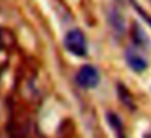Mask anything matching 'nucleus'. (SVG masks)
<instances>
[{"mask_svg": "<svg viewBox=\"0 0 151 138\" xmlns=\"http://www.w3.org/2000/svg\"><path fill=\"white\" fill-rule=\"evenodd\" d=\"M64 47L69 53L76 56H84L87 53V42H85V35L82 34L79 29H73L66 34L64 37Z\"/></svg>", "mask_w": 151, "mask_h": 138, "instance_id": "obj_1", "label": "nucleus"}, {"mask_svg": "<svg viewBox=\"0 0 151 138\" xmlns=\"http://www.w3.org/2000/svg\"><path fill=\"white\" fill-rule=\"evenodd\" d=\"M145 138H151V137H145Z\"/></svg>", "mask_w": 151, "mask_h": 138, "instance_id": "obj_5", "label": "nucleus"}, {"mask_svg": "<svg viewBox=\"0 0 151 138\" xmlns=\"http://www.w3.org/2000/svg\"><path fill=\"white\" fill-rule=\"evenodd\" d=\"M125 60H127V64L130 66L134 71L137 72H142V71H145L146 69V61H145V58L143 56H140L138 53H135L134 50H129L127 53H125Z\"/></svg>", "mask_w": 151, "mask_h": 138, "instance_id": "obj_3", "label": "nucleus"}, {"mask_svg": "<svg viewBox=\"0 0 151 138\" xmlns=\"http://www.w3.org/2000/svg\"><path fill=\"white\" fill-rule=\"evenodd\" d=\"M108 122H109L111 129L114 130V133H116L117 138H125V132H124V124H122V121L119 119V116L117 114H113V112H109L108 114Z\"/></svg>", "mask_w": 151, "mask_h": 138, "instance_id": "obj_4", "label": "nucleus"}, {"mask_svg": "<svg viewBox=\"0 0 151 138\" xmlns=\"http://www.w3.org/2000/svg\"><path fill=\"white\" fill-rule=\"evenodd\" d=\"M77 83L82 87V88H93V87L98 85L100 80V74L96 71L95 66H90V64H85L79 69L77 72Z\"/></svg>", "mask_w": 151, "mask_h": 138, "instance_id": "obj_2", "label": "nucleus"}]
</instances>
